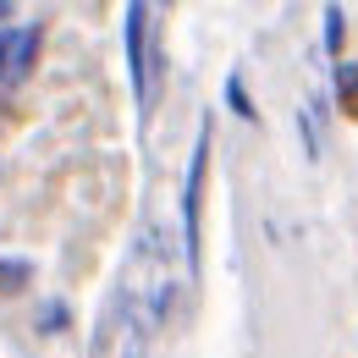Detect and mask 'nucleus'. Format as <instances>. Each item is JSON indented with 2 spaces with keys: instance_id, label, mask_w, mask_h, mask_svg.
Returning <instances> with one entry per match:
<instances>
[{
  "instance_id": "obj_1",
  "label": "nucleus",
  "mask_w": 358,
  "mask_h": 358,
  "mask_svg": "<svg viewBox=\"0 0 358 358\" xmlns=\"http://www.w3.org/2000/svg\"><path fill=\"white\" fill-rule=\"evenodd\" d=\"M204 171H210V133L193 143V166H187V187H182V237H187V265L199 270V204H204Z\"/></svg>"
},
{
  "instance_id": "obj_2",
  "label": "nucleus",
  "mask_w": 358,
  "mask_h": 358,
  "mask_svg": "<svg viewBox=\"0 0 358 358\" xmlns=\"http://www.w3.org/2000/svg\"><path fill=\"white\" fill-rule=\"evenodd\" d=\"M143 6H127V66H133V89L138 99L149 94V66H143Z\"/></svg>"
},
{
  "instance_id": "obj_3",
  "label": "nucleus",
  "mask_w": 358,
  "mask_h": 358,
  "mask_svg": "<svg viewBox=\"0 0 358 358\" xmlns=\"http://www.w3.org/2000/svg\"><path fill=\"white\" fill-rule=\"evenodd\" d=\"M34 39H39L34 28H28V34H17V28H6V34H0V83H11V78L28 66V55H34Z\"/></svg>"
},
{
  "instance_id": "obj_4",
  "label": "nucleus",
  "mask_w": 358,
  "mask_h": 358,
  "mask_svg": "<svg viewBox=\"0 0 358 358\" xmlns=\"http://www.w3.org/2000/svg\"><path fill=\"white\" fill-rule=\"evenodd\" d=\"M325 50H342V6H325Z\"/></svg>"
},
{
  "instance_id": "obj_5",
  "label": "nucleus",
  "mask_w": 358,
  "mask_h": 358,
  "mask_svg": "<svg viewBox=\"0 0 358 358\" xmlns=\"http://www.w3.org/2000/svg\"><path fill=\"white\" fill-rule=\"evenodd\" d=\"M226 99H231V110H237V116H254V105H248V89H243V78H231V83H226Z\"/></svg>"
},
{
  "instance_id": "obj_6",
  "label": "nucleus",
  "mask_w": 358,
  "mask_h": 358,
  "mask_svg": "<svg viewBox=\"0 0 358 358\" xmlns=\"http://www.w3.org/2000/svg\"><path fill=\"white\" fill-rule=\"evenodd\" d=\"M0 281H6V287H17V281H22V265H0Z\"/></svg>"
}]
</instances>
